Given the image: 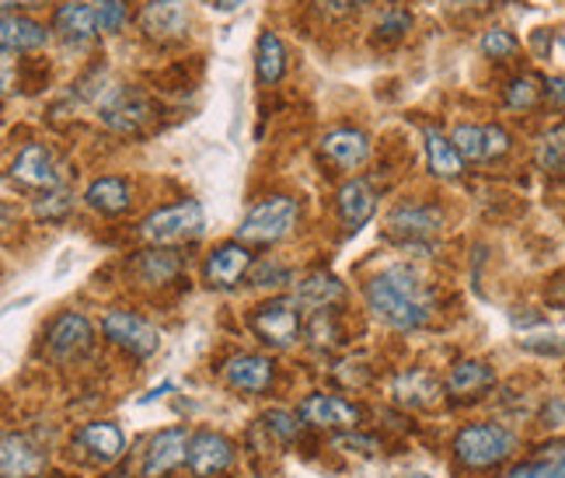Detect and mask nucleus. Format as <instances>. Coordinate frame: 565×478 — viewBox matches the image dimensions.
Wrapping results in <instances>:
<instances>
[{"instance_id":"obj_1","label":"nucleus","mask_w":565,"mask_h":478,"mask_svg":"<svg viewBox=\"0 0 565 478\" xmlns=\"http://www.w3.org/2000/svg\"><path fill=\"white\" fill-rule=\"evenodd\" d=\"M366 308L395 332H419L433 321V294L408 266H387L363 287Z\"/></svg>"},{"instance_id":"obj_2","label":"nucleus","mask_w":565,"mask_h":478,"mask_svg":"<svg viewBox=\"0 0 565 478\" xmlns=\"http://www.w3.org/2000/svg\"><path fill=\"white\" fill-rule=\"evenodd\" d=\"M516 450V433L499 423H471L454 437V458L468 471H492L507 465Z\"/></svg>"},{"instance_id":"obj_3","label":"nucleus","mask_w":565,"mask_h":478,"mask_svg":"<svg viewBox=\"0 0 565 478\" xmlns=\"http://www.w3.org/2000/svg\"><path fill=\"white\" fill-rule=\"evenodd\" d=\"M203 231H206V213H203V206L195 203V200H182V203L161 206V210H154L140 224V234L147 237L150 245H158V248L195 242V237H203Z\"/></svg>"},{"instance_id":"obj_4","label":"nucleus","mask_w":565,"mask_h":478,"mask_svg":"<svg viewBox=\"0 0 565 478\" xmlns=\"http://www.w3.org/2000/svg\"><path fill=\"white\" fill-rule=\"evenodd\" d=\"M297 203L290 195H269V200L255 203L248 210V216L237 227V242L245 245H276L282 237H290V231L297 227Z\"/></svg>"},{"instance_id":"obj_5","label":"nucleus","mask_w":565,"mask_h":478,"mask_svg":"<svg viewBox=\"0 0 565 478\" xmlns=\"http://www.w3.org/2000/svg\"><path fill=\"white\" fill-rule=\"evenodd\" d=\"M252 332L273 350H290L300 336V300L297 297H269L252 315Z\"/></svg>"},{"instance_id":"obj_6","label":"nucleus","mask_w":565,"mask_h":478,"mask_svg":"<svg viewBox=\"0 0 565 478\" xmlns=\"http://www.w3.org/2000/svg\"><path fill=\"white\" fill-rule=\"evenodd\" d=\"M102 332L108 336V342H116L119 350L134 353L137 360H147L161 350V332L134 311H108L102 318Z\"/></svg>"},{"instance_id":"obj_7","label":"nucleus","mask_w":565,"mask_h":478,"mask_svg":"<svg viewBox=\"0 0 565 478\" xmlns=\"http://www.w3.org/2000/svg\"><path fill=\"white\" fill-rule=\"evenodd\" d=\"M297 412L303 426L321 433H345L363 423V412L353 402H345L342 395H324V391H315V395L303 399Z\"/></svg>"},{"instance_id":"obj_8","label":"nucleus","mask_w":565,"mask_h":478,"mask_svg":"<svg viewBox=\"0 0 565 478\" xmlns=\"http://www.w3.org/2000/svg\"><path fill=\"white\" fill-rule=\"evenodd\" d=\"M185 465L195 478H221L234 465V444L224 433H213V429L192 433Z\"/></svg>"},{"instance_id":"obj_9","label":"nucleus","mask_w":565,"mask_h":478,"mask_svg":"<svg viewBox=\"0 0 565 478\" xmlns=\"http://www.w3.org/2000/svg\"><path fill=\"white\" fill-rule=\"evenodd\" d=\"M387 237H398L405 245H416L426 242L440 227H444V213L437 206H426V203H402L387 213Z\"/></svg>"},{"instance_id":"obj_10","label":"nucleus","mask_w":565,"mask_h":478,"mask_svg":"<svg viewBox=\"0 0 565 478\" xmlns=\"http://www.w3.org/2000/svg\"><path fill=\"white\" fill-rule=\"evenodd\" d=\"M92 342H95L92 321L77 311H63L46 332V346H50L53 360H77L92 350Z\"/></svg>"},{"instance_id":"obj_11","label":"nucleus","mask_w":565,"mask_h":478,"mask_svg":"<svg viewBox=\"0 0 565 478\" xmlns=\"http://www.w3.org/2000/svg\"><path fill=\"white\" fill-rule=\"evenodd\" d=\"M189 440L192 437L185 426H168L154 433V440H150L147 458H143V478H164L175 468H182L189 458Z\"/></svg>"},{"instance_id":"obj_12","label":"nucleus","mask_w":565,"mask_h":478,"mask_svg":"<svg viewBox=\"0 0 565 478\" xmlns=\"http://www.w3.org/2000/svg\"><path fill=\"white\" fill-rule=\"evenodd\" d=\"M11 179L25 189H46L53 192L60 185V164L46 144H29L11 164Z\"/></svg>"},{"instance_id":"obj_13","label":"nucleus","mask_w":565,"mask_h":478,"mask_svg":"<svg viewBox=\"0 0 565 478\" xmlns=\"http://www.w3.org/2000/svg\"><path fill=\"white\" fill-rule=\"evenodd\" d=\"M224 381L234 391H245V395H263L276 381V367L263 353H242L224 363Z\"/></svg>"},{"instance_id":"obj_14","label":"nucleus","mask_w":565,"mask_h":478,"mask_svg":"<svg viewBox=\"0 0 565 478\" xmlns=\"http://www.w3.org/2000/svg\"><path fill=\"white\" fill-rule=\"evenodd\" d=\"M248 269H252V252L245 248V242H224L206 258V284L216 290H234Z\"/></svg>"},{"instance_id":"obj_15","label":"nucleus","mask_w":565,"mask_h":478,"mask_svg":"<svg viewBox=\"0 0 565 478\" xmlns=\"http://www.w3.org/2000/svg\"><path fill=\"white\" fill-rule=\"evenodd\" d=\"M74 444L81 447V454L95 465H116L122 454H126V437L116 423H88L77 429Z\"/></svg>"},{"instance_id":"obj_16","label":"nucleus","mask_w":565,"mask_h":478,"mask_svg":"<svg viewBox=\"0 0 565 478\" xmlns=\"http://www.w3.org/2000/svg\"><path fill=\"white\" fill-rule=\"evenodd\" d=\"M321 155L342 171H356L366 164V158H371V137L353 126L332 129V134L321 140Z\"/></svg>"},{"instance_id":"obj_17","label":"nucleus","mask_w":565,"mask_h":478,"mask_svg":"<svg viewBox=\"0 0 565 478\" xmlns=\"http://www.w3.org/2000/svg\"><path fill=\"white\" fill-rule=\"evenodd\" d=\"M140 29L147 39H179L189 29V11L182 0H150V4L140 11Z\"/></svg>"},{"instance_id":"obj_18","label":"nucleus","mask_w":565,"mask_h":478,"mask_svg":"<svg viewBox=\"0 0 565 478\" xmlns=\"http://www.w3.org/2000/svg\"><path fill=\"white\" fill-rule=\"evenodd\" d=\"M150 119V108L140 92L134 88H119L113 98L102 105V123L116 134H140V126Z\"/></svg>"},{"instance_id":"obj_19","label":"nucleus","mask_w":565,"mask_h":478,"mask_svg":"<svg viewBox=\"0 0 565 478\" xmlns=\"http://www.w3.org/2000/svg\"><path fill=\"white\" fill-rule=\"evenodd\" d=\"M335 206H339V216H342L345 231L356 234L377 213V192H374V185L366 182V179H350L339 189Z\"/></svg>"},{"instance_id":"obj_20","label":"nucleus","mask_w":565,"mask_h":478,"mask_svg":"<svg viewBox=\"0 0 565 478\" xmlns=\"http://www.w3.org/2000/svg\"><path fill=\"white\" fill-rule=\"evenodd\" d=\"M391 395H395V402L405 405V408H433L444 395V384L429 371H423V367H416V371H402L395 378V384H391Z\"/></svg>"},{"instance_id":"obj_21","label":"nucleus","mask_w":565,"mask_h":478,"mask_svg":"<svg viewBox=\"0 0 565 478\" xmlns=\"http://www.w3.org/2000/svg\"><path fill=\"white\" fill-rule=\"evenodd\" d=\"M489 387H495V371L482 360H461L444 381V391L454 402L478 399V395H486Z\"/></svg>"},{"instance_id":"obj_22","label":"nucleus","mask_w":565,"mask_h":478,"mask_svg":"<svg viewBox=\"0 0 565 478\" xmlns=\"http://www.w3.org/2000/svg\"><path fill=\"white\" fill-rule=\"evenodd\" d=\"M42 468H46L42 450L29 437H21V433H8L4 450H0V471H4V478H35Z\"/></svg>"},{"instance_id":"obj_23","label":"nucleus","mask_w":565,"mask_h":478,"mask_svg":"<svg viewBox=\"0 0 565 478\" xmlns=\"http://www.w3.org/2000/svg\"><path fill=\"white\" fill-rule=\"evenodd\" d=\"M0 42H4V56L14 53H32L42 50L50 42V32L39 25L32 18H21V14H4L0 21Z\"/></svg>"},{"instance_id":"obj_24","label":"nucleus","mask_w":565,"mask_h":478,"mask_svg":"<svg viewBox=\"0 0 565 478\" xmlns=\"http://www.w3.org/2000/svg\"><path fill=\"white\" fill-rule=\"evenodd\" d=\"M53 29L67 39V42H92L98 32V18L95 8L84 4V0H71V4H60L56 18H53Z\"/></svg>"},{"instance_id":"obj_25","label":"nucleus","mask_w":565,"mask_h":478,"mask_svg":"<svg viewBox=\"0 0 565 478\" xmlns=\"http://www.w3.org/2000/svg\"><path fill=\"white\" fill-rule=\"evenodd\" d=\"M84 203H88L102 216H119V213L129 210V182L119 179V176L95 179L88 185V192H84Z\"/></svg>"},{"instance_id":"obj_26","label":"nucleus","mask_w":565,"mask_h":478,"mask_svg":"<svg viewBox=\"0 0 565 478\" xmlns=\"http://www.w3.org/2000/svg\"><path fill=\"white\" fill-rule=\"evenodd\" d=\"M300 308H315V311H332V304L342 300V284L332 276V273H311L303 276L297 284V294Z\"/></svg>"},{"instance_id":"obj_27","label":"nucleus","mask_w":565,"mask_h":478,"mask_svg":"<svg viewBox=\"0 0 565 478\" xmlns=\"http://www.w3.org/2000/svg\"><path fill=\"white\" fill-rule=\"evenodd\" d=\"M426 158H429V171L437 179H458L465 171V158L458 155L454 140H447L440 129L426 126Z\"/></svg>"},{"instance_id":"obj_28","label":"nucleus","mask_w":565,"mask_h":478,"mask_svg":"<svg viewBox=\"0 0 565 478\" xmlns=\"http://www.w3.org/2000/svg\"><path fill=\"white\" fill-rule=\"evenodd\" d=\"M255 74L258 81L266 84H276L282 74H287V50H282V42L276 32H263L255 42Z\"/></svg>"},{"instance_id":"obj_29","label":"nucleus","mask_w":565,"mask_h":478,"mask_svg":"<svg viewBox=\"0 0 565 478\" xmlns=\"http://www.w3.org/2000/svg\"><path fill=\"white\" fill-rule=\"evenodd\" d=\"M182 273V263L171 252H147L140 258V279L143 284H168V279H175Z\"/></svg>"},{"instance_id":"obj_30","label":"nucleus","mask_w":565,"mask_h":478,"mask_svg":"<svg viewBox=\"0 0 565 478\" xmlns=\"http://www.w3.org/2000/svg\"><path fill=\"white\" fill-rule=\"evenodd\" d=\"M263 426L273 433L279 444H294L300 440V429H303V419L300 412H287V408H269L263 416Z\"/></svg>"},{"instance_id":"obj_31","label":"nucleus","mask_w":565,"mask_h":478,"mask_svg":"<svg viewBox=\"0 0 565 478\" xmlns=\"http://www.w3.org/2000/svg\"><path fill=\"white\" fill-rule=\"evenodd\" d=\"M537 164L548 176H565V126L552 129V134L537 144Z\"/></svg>"},{"instance_id":"obj_32","label":"nucleus","mask_w":565,"mask_h":478,"mask_svg":"<svg viewBox=\"0 0 565 478\" xmlns=\"http://www.w3.org/2000/svg\"><path fill=\"white\" fill-rule=\"evenodd\" d=\"M454 147H458V155L465 161H486V126H471V123H461L454 129Z\"/></svg>"},{"instance_id":"obj_33","label":"nucleus","mask_w":565,"mask_h":478,"mask_svg":"<svg viewBox=\"0 0 565 478\" xmlns=\"http://www.w3.org/2000/svg\"><path fill=\"white\" fill-rule=\"evenodd\" d=\"M71 206H74V195L67 189H53L35 203V216H42V221H63V216L71 213Z\"/></svg>"},{"instance_id":"obj_34","label":"nucleus","mask_w":565,"mask_h":478,"mask_svg":"<svg viewBox=\"0 0 565 478\" xmlns=\"http://www.w3.org/2000/svg\"><path fill=\"white\" fill-rule=\"evenodd\" d=\"M129 0H95V18H98V32H119L126 25L129 14Z\"/></svg>"},{"instance_id":"obj_35","label":"nucleus","mask_w":565,"mask_h":478,"mask_svg":"<svg viewBox=\"0 0 565 478\" xmlns=\"http://www.w3.org/2000/svg\"><path fill=\"white\" fill-rule=\"evenodd\" d=\"M516 50H520V42L503 29H492V32L482 35V53L492 56V60H510Z\"/></svg>"},{"instance_id":"obj_36","label":"nucleus","mask_w":565,"mask_h":478,"mask_svg":"<svg viewBox=\"0 0 565 478\" xmlns=\"http://www.w3.org/2000/svg\"><path fill=\"white\" fill-rule=\"evenodd\" d=\"M308 336L315 346H335L339 342V325L332 318V311H315L311 325H308Z\"/></svg>"},{"instance_id":"obj_37","label":"nucleus","mask_w":565,"mask_h":478,"mask_svg":"<svg viewBox=\"0 0 565 478\" xmlns=\"http://www.w3.org/2000/svg\"><path fill=\"white\" fill-rule=\"evenodd\" d=\"M537 95H541V88H537L534 77H516L507 88V105L510 108H531L537 102Z\"/></svg>"},{"instance_id":"obj_38","label":"nucleus","mask_w":565,"mask_h":478,"mask_svg":"<svg viewBox=\"0 0 565 478\" xmlns=\"http://www.w3.org/2000/svg\"><path fill=\"white\" fill-rule=\"evenodd\" d=\"M252 284L255 287H273V284H290V269L287 266H279V263H258L252 269Z\"/></svg>"},{"instance_id":"obj_39","label":"nucleus","mask_w":565,"mask_h":478,"mask_svg":"<svg viewBox=\"0 0 565 478\" xmlns=\"http://www.w3.org/2000/svg\"><path fill=\"white\" fill-rule=\"evenodd\" d=\"M520 346L537 357H565V336H548V339L531 336V339H520Z\"/></svg>"},{"instance_id":"obj_40","label":"nucleus","mask_w":565,"mask_h":478,"mask_svg":"<svg viewBox=\"0 0 565 478\" xmlns=\"http://www.w3.org/2000/svg\"><path fill=\"white\" fill-rule=\"evenodd\" d=\"M510 150V134L503 126H486V161H495V158H503Z\"/></svg>"},{"instance_id":"obj_41","label":"nucleus","mask_w":565,"mask_h":478,"mask_svg":"<svg viewBox=\"0 0 565 478\" xmlns=\"http://www.w3.org/2000/svg\"><path fill=\"white\" fill-rule=\"evenodd\" d=\"M408 25H412V18L408 14H402V11H391L381 25H377V32L384 35V39H398L402 32H408Z\"/></svg>"},{"instance_id":"obj_42","label":"nucleus","mask_w":565,"mask_h":478,"mask_svg":"<svg viewBox=\"0 0 565 478\" xmlns=\"http://www.w3.org/2000/svg\"><path fill=\"white\" fill-rule=\"evenodd\" d=\"M541 458H545V461H555V465H565V437H558V440H552V444L541 447Z\"/></svg>"},{"instance_id":"obj_43","label":"nucleus","mask_w":565,"mask_h":478,"mask_svg":"<svg viewBox=\"0 0 565 478\" xmlns=\"http://www.w3.org/2000/svg\"><path fill=\"white\" fill-rule=\"evenodd\" d=\"M545 423H548V426H565V399H555V402L545 408Z\"/></svg>"},{"instance_id":"obj_44","label":"nucleus","mask_w":565,"mask_h":478,"mask_svg":"<svg viewBox=\"0 0 565 478\" xmlns=\"http://www.w3.org/2000/svg\"><path fill=\"white\" fill-rule=\"evenodd\" d=\"M545 92H548V98H552L558 108H565V77H552V81L545 84Z\"/></svg>"},{"instance_id":"obj_45","label":"nucleus","mask_w":565,"mask_h":478,"mask_svg":"<svg viewBox=\"0 0 565 478\" xmlns=\"http://www.w3.org/2000/svg\"><path fill=\"white\" fill-rule=\"evenodd\" d=\"M332 11H339V14H345V11H356V8H363L366 0H324Z\"/></svg>"},{"instance_id":"obj_46","label":"nucleus","mask_w":565,"mask_h":478,"mask_svg":"<svg viewBox=\"0 0 565 478\" xmlns=\"http://www.w3.org/2000/svg\"><path fill=\"white\" fill-rule=\"evenodd\" d=\"M39 4H46V0H4V11L11 14L14 8H39Z\"/></svg>"},{"instance_id":"obj_47","label":"nucleus","mask_w":565,"mask_h":478,"mask_svg":"<svg viewBox=\"0 0 565 478\" xmlns=\"http://www.w3.org/2000/svg\"><path fill=\"white\" fill-rule=\"evenodd\" d=\"M213 8L216 11H234V8H242V0H213Z\"/></svg>"},{"instance_id":"obj_48","label":"nucleus","mask_w":565,"mask_h":478,"mask_svg":"<svg viewBox=\"0 0 565 478\" xmlns=\"http://www.w3.org/2000/svg\"><path fill=\"white\" fill-rule=\"evenodd\" d=\"M168 391H171V384H161V387H154V391H150V395H147L143 402H154V399H161V395H168Z\"/></svg>"},{"instance_id":"obj_49","label":"nucleus","mask_w":565,"mask_h":478,"mask_svg":"<svg viewBox=\"0 0 565 478\" xmlns=\"http://www.w3.org/2000/svg\"><path fill=\"white\" fill-rule=\"evenodd\" d=\"M412 478H429V475H412Z\"/></svg>"},{"instance_id":"obj_50","label":"nucleus","mask_w":565,"mask_h":478,"mask_svg":"<svg viewBox=\"0 0 565 478\" xmlns=\"http://www.w3.org/2000/svg\"><path fill=\"white\" fill-rule=\"evenodd\" d=\"M468 4H475V0H468Z\"/></svg>"}]
</instances>
